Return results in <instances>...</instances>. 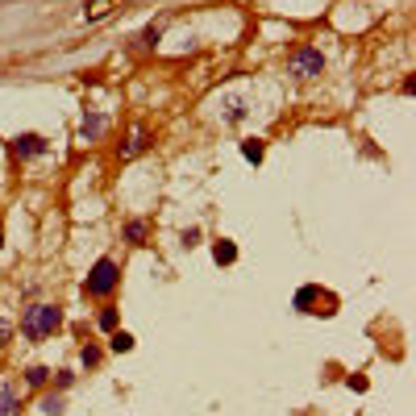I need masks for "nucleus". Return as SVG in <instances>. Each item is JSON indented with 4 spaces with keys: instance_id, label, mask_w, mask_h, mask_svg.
I'll return each mask as SVG.
<instances>
[{
    "instance_id": "obj_1",
    "label": "nucleus",
    "mask_w": 416,
    "mask_h": 416,
    "mask_svg": "<svg viewBox=\"0 0 416 416\" xmlns=\"http://www.w3.org/2000/svg\"><path fill=\"white\" fill-rule=\"evenodd\" d=\"M58 324H63L58 304H30V308L21 313V333H25L30 341H42V337H50Z\"/></svg>"
},
{
    "instance_id": "obj_18",
    "label": "nucleus",
    "mask_w": 416,
    "mask_h": 416,
    "mask_svg": "<svg viewBox=\"0 0 416 416\" xmlns=\"http://www.w3.org/2000/svg\"><path fill=\"white\" fill-rule=\"evenodd\" d=\"M158 34H163V30L154 25V30H146V34H141V42H146V46H154V42H158Z\"/></svg>"
},
{
    "instance_id": "obj_12",
    "label": "nucleus",
    "mask_w": 416,
    "mask_h": 416,
    "mask_svg": "<svg viewBox=\"0 0 416 416\" xmlns=\"http://www.w3.org/2000/svg\"><path fill=\"white\" fill-rule=\"evenodd\" d=\"M241 154H246V158H250V163H258V158H263V141H258V138L241 141Z\"/></svg>"
},
{
    "instance_id": "obj_5",
    "label": "nucleus",
    "mask_w": 416,
    "mask_h": 416,
    "mask_svg": "<svg viewBox=\"0 0 416 416\" xmlns=\"http://www.w3.org/2000/svg\"><path fill=\"white\" fill-rule=\"evenodd\" d=\"M17 412H21V400H17L13 383H4V379H0V416H17Z\"/></svg>"
},
{
    "instance_id": "obj_2",
    "label": "nucleus",
    "mask_w": 416,
    "mask_h": 416,
    "mask_svg": "<svg viewBox=\"0 0 416 416\" xmlns=\"http://www.w3.org/2000/svg\"><path fill=\"white\" fill-rule=\"evenodd\" d=\"M117 279H121L117 263H113V258H100L92 267V275H88V283H84V291H88V296H113Z\"/></svg>"
},
{
    "instance_id": "obj_15",
    "label": "nucleus",
    "mask_w": 416,
    "mask_h": 416,
    "mask_svg": "<svg viewBox=\"0 0 416 416\" xmlns=\"http://www.w3.org/2000/svg\"><path fill=\"white\" fill-rule=\"evenodd\" d=\"M42 412L58 416V412H63V400H58V396H46V400H42Z\"/></svg>"
},
{
    "instance_id": "obj_9",
    "label": "nucleus",
    "mask_w": 416,
    "mask_h": 416,
    "mask_svg": "<svg viewBox=\"0 0 416 416\" xmlns=\"http://www.w3.org/2000/svg\"><path fill=\"white\" fill-rule=\"evenodd\" d=\"M100 130H104V117H88V121H84V130H80V138H84V141H92L96 134H100Z\"/></svg>"
},
{
    "instance_id": "obj_10",
    "label": "nucleus",
    "mask_w": 416,
    "mask_h": 416,
    "mask_svg": "<svg viewBox=\"0 0 416 416\" xmlns=\"http://www.w3.org/2000/svg\"><path fill=\"white\" fill-rule=\"evenodd\" d=\"M8 337H13V317L4 313V304H0V350L8 346Z\"/></svg>"
},
{
    "instance_id": "obj_7",
    "label": "nucleus",
    "mask_w": 416,
    "mask_h": 416,
    "mask_svg": "<svg viewBox=\"0 0 416 416\" xmlns=\"http://www.w3.org/2000/svg\"><path fill=\"white\" fill-rule=\"evenodd\" d=\"M213 258H217V263H233V258H237V246H233V241H217V246H213Z\"/></svg>"
},
{
    "instance_id": "obj_13",
    "label": "nucleus",
    "mask_w": 416,
    "mask_h": 416,
    "mask_svg": "<svg viewBox=\"0 0 416 416\" xmlns=\"http://www.w3.org/2000/svg\"><path fill=\"white\" fill-rule=\"evenodd\" d=\"M108 4H113V0H92V4H88V8H84V17H104V13H108Z\"/></svg>"
},
{
    "instance_id": "obj_4",
    "label": "nucleus",
    "mask_w": 416,
    "mask_h": 416,
    "mask_svg": "<svg viewBox=\"0 0 416 416\" xmlns=\"http://www.w3.org/2000/svg\"><path fill=\"white\" fill-rule=\"evenodd\" d=\"M13 150L30 158V154H46V141L38 138V134H21V138H13Z\"/></svg>"
},
{
    "instance_id": "obj_16",
    "label": "nucleus",
    "mask_w": 416,
    "mask_h": 416,
    "mask_svg": "<svg viewBox=\"0 0 416 416\" xmlns=\"http://www.w3.org/2000/svg\"><path fill=\"white\" fill-rule=\"evenodd\" d=\"M100 329H117V308H104L100 313Z\"/></svg>"
},
{
    "instance_id": "obj_6",
    "label": "nucleus",
    "mask_w": 416,
    "mask_h": 416,
    "mask_svg": "<svg viewBox=\"0 0 416 416\" xmlns=\"http://www.w3.org/2000/svg\"><path fill=\"white\" fill-rule=\"evenodd\" d=\"M146 141H150V134H146V130H138L134 138L121 146V158H134V154H141V150H146Z\"/></svg>"
},
{
    "instance_id": "obj_8",
    "label": "nucleus",
    "mask_w": 416,
    "mask_h": 416,
    "mask_svg": "<svg viewBox=\"0 0 416 416\" xmlns=\"http://www.w3.org/2000/svg\"><path fill=\"white\" fill-rule=\"evenodd\" d=\"M108 350H113V354H130V350H134V337H130V333H113Z\"/></svg>"
},
{
    "instance_id": "obj_14",
    "label": "nucleus",
    "mask_w": 416,
    "mask_h": 416,
    "mask_svg": "<svg viewBox=\"0 0 416 416\" xmlns=\"http://www.w3.org/2000/svg\"><path fill=\"white\" fill-rule=\"evenodd\" d=\"M25 379H30L34 387H42V383L50 379V370H46V367H30V370H25Z\"/></svg>"
},
{
    "instance_id": "obj_17",
    "label": "nucleus",
    "mask_w": 416,
    "mask_h": 416,
    "mask_svg": "<svg viewBox=\"0 0 416 416\" xmlns=\"http://www.w3.org/2000/svg\"><path fill=\"white\" fill-rule=\"evenodd\" d=\"M80 358H84V367H96V363H100V350H96V346H84Z\"/></svg>"
},
{
    "instance_id": "obj_11",
    "label": "nucleus",
    "mask_w": 416,
    "mask_h": 416,
    "mask_svg": "<svg viewBox=\"0 0 416 416\" xmlns=\"http://www.w3.org/2000/svg\"><path fill=\"white\" fill-rule=\"evenodd\" d=\"M125 237H130L134 246H141V241H146V221H130V225H125Z\"/></svg>"
},
{
    "instance_id": "obj_3",
    "label": "nucleus",
    "mask_w": 416,
    "mask_h": 416,
    "mask_svg": "<svg viewBox=\"0 0 416 416\" xmlns=\"http://www.w3.org/2000/svg\"><path fill=\"white\" fill-rule=\"evenodd\" d=\"M321 71H324V54L321 50L304 46V50L291 54V75H300V80H317Z\"/></svg>"
}]
</instances>
